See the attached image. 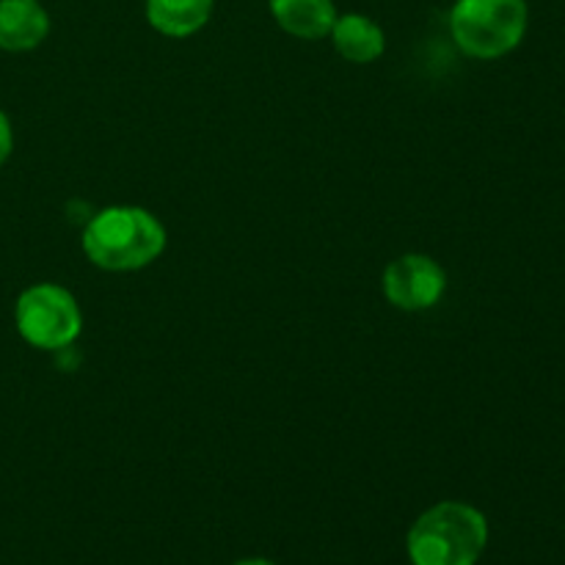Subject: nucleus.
<instances>
[{
	"mask_svg": "<svg viewBox=\"0 0 565 565\" xmlns=\"http://www.w3.org/2000/svg\"><path fill=\"white\" fill-rule=\"evenodd\" d=\"M11 152H14V127H11V119L6 116V110L0 108V169L11 158Z\"/></svg>",
	"mask_w": 565,
	"mask_h": 565,
	"instance_id": "obj_10",
	"label": "nucleus"
},
{
	"mask_svg": "<svg viewBox=\"0 0 565 565\" xmlns=\"http://www.w3.org/2000/svg\"><path fill=\"white\" fill-rule=\"evenodd\" d=\"M232 565H276V563L268 561V557H246V561H237Z\"/></svg>",
	"mask_w": 565,
	"mask_h": 565,
	"instance_id": "obj_11",
	"label": "nucleus"
},
{
	"mask_svg": "<svg viewBox=\"0 0 565 565\" xmlns=\"http://www.w3.org/2000/svg\"><path fill=\"white\" fill-rule=\"evenodd\" d=\"M14 323L28 345L55 353L70 348L81 337L83 312L66 287L39 281L17 298Z\"/></svg>",
	"mask_w": 565,
	"mask_h": 565,
	"instance_id": "obj_4",
	"label": "nucleus"
},
{
	"mask_svg": "<svg viewBox=\"0 0 565 565\" xmlns=\"http://www.w3.org/2000/svg\"><path fill=\"white\" fill-rule=\"evenodd\" d=\"M215 0H147V20L160 36L188 39L213 17Z\"/></svg>",
	"mask_w": 565,
	"mask_h": 565,
	"instance_id": "obj_9",
	"label": "nucleus"
},
{
	"mask_svg": "<svg viewBox=\"0 0 565 565\" xmlns=\"http://www.w3.org/2000/svg\"><path fill=\"white\" fill-rule=\"evenodd\" d=\"M163 221L136 204H114L94 215L83 230V252L97 268L130 274L152 265L166 252Z\"/></svg>",
	"mask_w": 565,
	"mask_h": 565,
	"instance_id": "obj_1",
	"label": "nucleus"
},
{
	"mask_svg": "<svg viewBox=\"0 0 565 565\" xmlns=\"http://www.w3.org/2000/svg\"><path fill=\"white\" fill-rule=\"evenodd\" d=\"M527 0H456L450 33L463 55L494 61L513 53L527 33Z\"/></svg>",
	"mask_w": 565,
	"mask_h": 565,
	"instance_id": "obj_3",
	"label": "nucleus"
},
{
	"mask_svg": "<svg viewBox=\"0 0 565 565\" xmlns=\"http://www.w3.org/2000/svg\"><path fill=\"white\" fill-rule=\"evenodd\" d=\"M329 36L337 53L351 64H373L386 50V36L381 25L364 14H337Z\"/></svg>",
	"mask_w": 565,
	"mask_h": 565,
	"instance_id": "obj_8",
	"label": "nucleus"
},
{
	"mask_svg": "<svg viewBox=\"0 0 565 565\" xmlns=\"http://www.w3.org/2000/svg\"><path fill=\"white\" fill-rule=\"evenodd\" d=\"M489 546V522L469 502L428 508L406 535L412 565H478Z\"/></svg>",
	"mask_w": 565,
	"mask_h": 565,
	"instance_id": "obj_2",
	"label": "nucleus"
},
{
	"mask_svg": "<svg viewBox=\"0 0 565 565\" xmlns=\"http://www.w3.org/2000/svg\"><path fill=\"white\" fill-rule=\"evenodd\" d=\"M381 290L395 309L425 312L445 296L447 274L428 254H403L384 268Z\"/></svg>",
	"mask_w": 565,
	"mask_h": 565,
	"instance_id": "obj_5",
	"label": "nucleus"
},
{
	"mask_svg": "<svg viewBox=\"0 0 565 565\" xmlns=\"http://www.w3.org/2000/svg\"><path fill=\"white\" fill-rule=\"evenodd\" d=\"M276 25L296 39L329 36L337 20L334 0H268Z\"/></svg>",
	"mask_w": 565,
	"mask_h": 565,
	"instance_id": "obj_7",
	"label": "nucleus"
},
{
	"mask_svg": "<svg viewBox=\"0 0 565 565\" xmlns=\"http://www.w3.org/2000/svg\"><path fill=\"white\" fill-rule=\"evenodd\" d=\"M50 33V14L39 0H0V50L28 53Z\"/></svg>",
	"mask_w": 565,
	"mask_h": 565,
	"instance_id": "obj_6",
	"label": "nucleus"
}]
</instances>
